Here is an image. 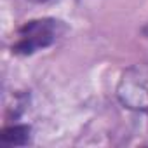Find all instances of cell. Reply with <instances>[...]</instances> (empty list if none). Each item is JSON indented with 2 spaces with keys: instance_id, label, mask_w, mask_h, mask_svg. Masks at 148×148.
Here are the masks:
<instances>
[{
  "instance_id": "1",
  "label": "cell",
  "mask_w": 148,
  "mask_h": 148,
  "mask_svg": "<svg viewBox=\"0 0 148 148\" xmlns=\"http://www.w3.org/2000/svg\"><path fill=\"white\" fill-rule=\"evenodd\" d=\"M63 30H64L63 23L51 18L28 21L25 26L19 28V38L12 45V52L21 56H30L40 49H45L56 42V38L61 35Z\"/></svg>"
},
{
  "instance_id": "2",
  "label": "cell",
  "mask_w": 148,
  "mask_h": 148,
  "mask_svg": "<svg viewBox=\"0 0 148 148\" xmlns=\"http://www.w3.org/2000/svg\"><path fill=\"white\" fill-rule=\"evenodd\" d=\"M117 98L125 108L148 112V63H136L122 73Z\"/></svg>"
},
{
  "instance_id": "3",
  "label": "cell",
  "mask_w": 148,
  "mask_h": 148,
  "mask_svg": "<svg viewBox=\"0 0 148 148\" xmlns=\"http://www.w3.org/2000/svg\"><path fill=\"white\" fill-rule=\"evenodd\" d=\"M0 139L7 145H14V146H23L30 141V127L25 124H14L5 127L0 132Z\"/></svg>"
},
{
  "instance_id": "4",
  "label": "cell",
  "mask_w": 148,
  "mask_h": 148,
  "mask_svg": "<svg viewBox=\"0 0 148 148\" xmlns=\"http://www.w3.org/2000/svg\"><path fill=\"white\" fill-rule=\"evenodd\" d=\"M33 2H47V0H33Z\"/></svg>"
}]
</instances>
